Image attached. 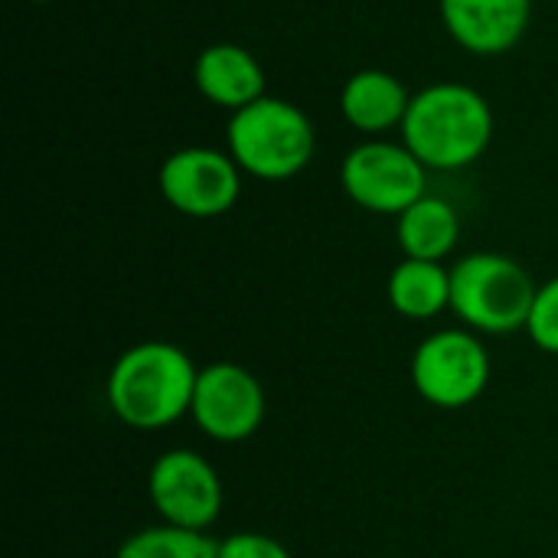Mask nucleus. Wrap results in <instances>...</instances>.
<instances>
[{
	"label": "nucleus",
	"mask_w": 558,
	"mask_h": 558,
	"mask_svg": "<svg viewBox=\"0 0 558 558\" xmlns=\"http://www.w3.org/2000/svg\"><path fill=\"white\" fill-rule=\"evenodd\" d=\"M199 369L177 343L147 340L124 350L108 379L105 396L118 422L134 432H157L190 415Z\"/></svg>",
	"instance_id": "obj_1"
},
{
	"label": "nucleus",
	"mask_w": 558,
	"mask_h": 558,
	"mask_svg": "<svg viewBox=\"0 0 558 558\" xmlns=\"http://www.w3.org/2000/svg\"><path fill=\"white\" fill-rule=\"evenodd\" d=\"M494 137V111L487 98L461 82L428 85L412 95L402 144L435 170H461L474 163Z\"/></svg>",
	"instance_id": "obj_2"
},
{
	"label": "nucleus",
	"mask_w": 558,
	"mask_h": 558,
	"mask_svg": "<svg viewBox=\"0 0 558 558\" xmlns=\"http://www.w3.org/2000/svg\"><path fill=\"white\" fill-rule=\"evenodd\" d=\"M226 141L239 170L258 180L298 177L317 147L311 118L298 105L271 95L232 111Z\"/></svg>",
	"instance_id": "obj_3"
},
{
	"label": "nucleus",
	"mask_w": 558,
	"mask_h": 558,
	"mask_svg": "<svg viewBox=\"0 0 558 558\" xmlns=\"http://www.w3.org/2000/svg\"><path fill=\"white\" fill-rule=\"evenodd\" d=\"M536 291L530 271L497 252H474L451 268V311L474 333L507 337L523 330Z\"/></svg>",
	"instance_id": "obj_4"
},
{
	"label": "nucleus",
	"mask_w": 558,
	"mask_h": 558,
	"mask_svg": "<svg viewBox=\"0 0 558 558\" xmlns=\"http://www.w3.org/2000/svg\"><path fill=\"white\" fill-rule=\"evenodd\" d=\"M412 383L435 409H468L490 383V353L474 330H438L418 343L412 356Z\"/></svg>",
	"instance_id": "obj_5"
},
{
	"label": "nucleus",
	"mask_w": 558,
	"mask_h": 558,
	"mask_svg": "<svg viewBox=\"0 0 558 558\" xmlns=\"http://www.w3.org/2000/svg\"><path fill=\"white\" fill-rule=\"evenodd\" d=\"M425 170L405 144L366 141L347 154L340 183L356 206L379 216H402L425 196Z\"/></svg>",
	"instance_id": "obj_6"
},
{
	"label": "nucleus",
	"mask_w": 558,
	"mask_h": 558,
	"mask_svg": "<svg viewBox=\"0 0 558 558\" xmlns=\"http://www.w3.org/2000/svg\"><path fill=\"white\" fill-rule=\"evenodd\" d=\"M147 494L167 526L206 533L222 513V481L216 468L190 451H163L147 474Z\"/></svg>",
	"instance_id": "obj_7"
},
{
	"label": "nucleus",
	"mask_w": 558,
	"mask_h": 558,
	"mask_svg": "<svg viewBox=\"0 0 558 558\" xmlns=\"http://www.w3.org/2000/svg\"><path fill=\"white\" fill-rule=\"evenodd\" d=\"M190 415L206 438L239 445L265 422V389L239 363H209L196 376Z\"/></svg>",
	"instance_id": "obj_8"
},
{
	"label": "nucleus",
	"mask_w": 558,
	"mask_h": 558,
	"mask_svg": "<svg viewBox=\"0 0 558 558\" xmlns=\"http://www.w3.org/2000/svg\"><path fill=\"white\" fill-rule=\"evenodd\" d=\"M157 183L177 213L193 219H216L235 206L242 193V170L232 154L213 147H183L163 160Z\"/></svg>",
	"instance_id": "obj_9"
},
{
	"label": "nucleus",
	"mask_w": 558,
	"mask_h": 558,
	"mask_svg": "<svg viewBox=\"0 0 558 558\" xmlns=\"http://www.w3.org/2000/svg\"><path fill=\"white\" fill-rule=\"evenodd\" d=\"M533 0H441L445 29L458 46L477 56L513 49L530 26Z\"/></svg>",
	"instance_id": "obj_10"
},
{
	"label": "nucleus",
	"mask_w": 558,
	"mask_h": 558,
	"mask_svg": "<svg viewBox=\"0 0 558 558\" xmlns=\"http://www.w3.org/2000/svg\"><path fill=\"white\" fill-rule=\"evenodd\" d=\"M196 88L219 108L239 111L265 95V69L262 62L235 43L206 46L193 69Z\"/></svg>",
	"instance_id": "obj_11"
},
{
	"label": "nucleus",
	"mask_w": 558,
	"mask_h": 558,
	"mask_svg": "<svg viewBox=\"0 0 558 558\" xmlns=\"http://www.w3.org/2000/svg\"><path fill=\"white\" fill-rule=\"evenodd\" d=\"M412 95L405 85L383 72V69H363L347 78L340 92V111L360 134H386L389 128H402Z\"/></svg>",
	"instance_id": "obj_12"
},
{
	"label": "nucleus",
	"mask_w": 558,
	"mask_h": 558,
	"mask_svg": "<svg viewBox=\"0 0 558 558\" xmlns=\"http://www.w3.org/2000/svg\"><path fill=\"white\" fill-rule=\"evenodd\" d=\"M399 245L405 258H422V262H441L445 255L454 252L461 239V219L448 199L438 196H422L399 216Z\"/></svg>",
	"instance_id": "obj_13"
},
{
	"label": "nucleus",
	"mask_w": 558,
	"mask_h": 558,
	"mask_svg": "<svg viewBox=\"0 0 558 558\" xmlns=\"http://www.w3.org/2000/svg\"><path fill=\"white\" fill-rule=\"evenodd\" d=\"M389 304L409 320H432L451 307V271L441 262L405 258L389 275Z\"/></svg>",
	"instance_id": "obj_14"
},
{
	"label": "nucleus",
	"mask_w": 558,
	"mask_h": 558,
	"mask_svg": "<svg viewBox=\"0 0 558 558\" xmlns=\"http://www.w3.org/2000/svg\"><path fill=\"white\" fill-rule=\"evenodd\" d=\"M114 558H219V543L206 533L160 523L131 533Z\"/></svg>",
	"instance_id": "obj_15"
},
{
	"label": "nucleus",
	"mask_w": 558,
	"mask_h": 558,
	"mask_svg": "<svg viewBox=\"0 0 558 558\" xmlns=\"http://www.w3.org/2000/svg\"><path fill=\"white\" fill-rule=\"evenodd\" d=\"M526 333L539 350L558 356V275L536 291V301H533V311L526 320Z\"/></svg>",
	"instance_id": "obj_16"
},
{
	"label": "nucleus",
	"mask_w": 558,
	"mask_h": 558,
	"mask_svg": "<svg viewBox=\"0 0 558 558\" xmlns=\"http://www.w3.org/2000/svg\"><path fill=\"white\" fill-rule=\"evenodd\" d=\"M219 558H291V553L265 533H232L219 543Z\"/></svg>",
	"instance_id": "obj_17"
},
{
	"label": "nucleus",
	"mask_w": 558,
	"mask_h": 558,
	"mask_svg": "<svg viewBox=\"0 0 558 558\" xmlns=\"http://www.w3.org/2000/svg\"><path fill=\"white\" fill-rule=\"evenodd\" d=\"M36 3H49V0H36Z\"/></svg>",
	"instance_id": "obj_18"
}]
</instances>
